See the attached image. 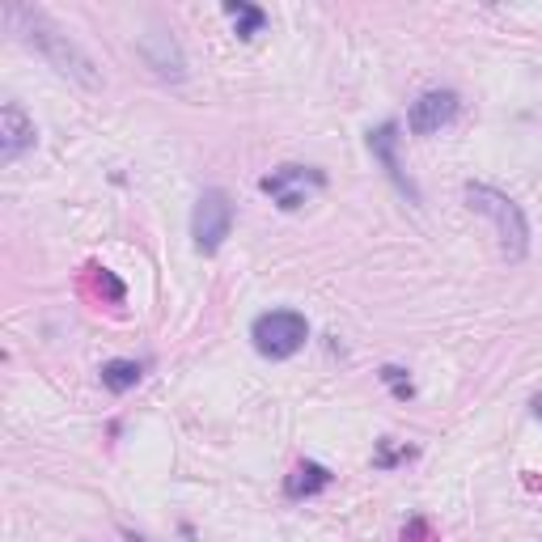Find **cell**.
I'll list each match as a JSON object with an SVG mask.
<instances>
[{"label": "cell", "instance_id": "4", "mask_svg": "<svg viewBox=\"0 0 542 542\" xmlns=\"http://www.w3.org/2000/svg\"><path fill=\"white\" fill-rule=\"evenodd\" d=\"M229 229H233V200H229V191L208 187L200 200H195V208H191V238H195V250H200V255H216V250L225 246Z\"/></svg>", "mask_w": 542, "mask_h": 542}, {"label": "cell", "instance_id": "14", "mask_svg": "<svg viewBox=\"0 0 542 542\" xmlns=\"http://www.w3.org/2000/svg\"><path fill=\"white\" fill-rule=\"evenodd\" d=\"M530 407H534V415L542 420V394H534V403H530Z\"/></svg>", "mask_w": 542, "mask_h": 542}, {"label": "cell", "instance_id": "9", "mask_svg": "<svg viewBox=\"0 0 542 542\" xmlns=\"http://www.w3.org/2000/svg\"><path fill=\"white\" fill-rule=\"evenodd\" d=\"M34 140H39V132H34V119L22 111V102L0 106V161L5 166L22 161L34 149Z\"/></svg>", "mask_w": 542, "mask_h": 542}, {"label": "cell", "instance_id": "5", "mask_svg": "<svg viewBox=\"0 0 542 542\" xmlns=\"http://www.w3.org/2000/svg\"><path fill=\"white\" fill-rule=\"evenodd\" d=\"M259 187H263L284 212H297L305 200H310V191L327 187V174L314 170V166H280V170H271Z\"/></svg>", "mask_w": 542, "mask_h": 542}, {"label": "cell", "instance_id": "3", "mask_svg": "<svg viewBox=\"0 0 542 542\" xmlns=\"http://www.w3.org/2000/svg\"><path fill=\"white\" fill-rule=\"evenodd\" d=\"M250 339H255L259 356L288 360V356H297L305 348V339H310V322H305V314H297V310H267V314L255 318Z\"/></svg>", "mask_w": 542, "mask_h": 542}, {"label": "cell", "instance_id": "2", "mask_svg": "<svg viewBox=\"0 0 542 542\" xmlns=\"http://www.w3.org/2000/svg\"><path fill=\"white\" fill-rule=\"evenodd\" d=\"M466 204H471V212H479L483 221H492L500 250L509 259L530 255V221H526V208H521L513 195H504L500 187H487V183H466Z\"/></svg>", "mask_w": 542, "mask_h": 542}, {"label": "cell", "instance_id": "13", "mask_svg": "<svg viewBox=\"0 0 542 542\" xmlns=\"http://www.w3.org/2000/svg\"><path fill=\"white\" fill-rule=\"evenodd\" d=\"M382 382L394 390V394H399V399H411V394H415V386H411V377L399 369V365H386L382 369Z\"/></svg>", "mask_w": 542, "mask_h": 542}, {"label": "cell", "instance_id": "6", "mask_svg": "<svg viewBox=\"0 0 542 542\" xmlns=\"http://www.w3.org/2000/svg\"><path fill=\"white\" fill-rule=\"evenodd\" d=\"M399 140H403V136H399V123H394V119H386V123H377V128L369 132V153H373V161H377V166L386 170V178H390V183L399 187V191L407 195L411 204H420V187L411 183V178H407V170H403V161H399Z\"/></svg>", "mask_w": 542, "mask_h": 542}, {"label": "cell", "instance_id": "10", "mask_svg": "<svg viewBox=\"0 0 542 542\" xmlns=\"http://www.w3.org/2000/svg\"><path fill=\"white\" fill-rule=\"evenodd\" d=\"M331 483H335V475H331L322 462H297L293 475L284 479V496H288V500H310V496H318V492H327Z\"/></svg>", "mask_w": 542, "mask_h": 542}, {"label": "cell", "instance_id": "12", "mask_svg": "<svg viewBox=\"0 0 542 542\" xmlns=\"http://www.w3.org/2000/svg\"><path fill=\"white\" fill-rule=\"evenodd\" d=\"M225 17L238 30V39H255V34L267 26V13L259 5H246V0H225Z\"/></svg>", "mask_w": 542, "mask_h": 542}, {"label": "cell", "instance_id": "11", "mask_svg": "<svg viewBox=\"0 0 542 542\" xmlns=\"http://www.w3.org/2000/svg\"><path fill=\"white\" fill-rule=\"evenodd\" d=\"M98 377H102V386L111 394H128V390L140 386L144 365H140V360H106V365L98 369Z\"/></svg>", "mask_w": 542, "mask_h": 542}, {"label": "cell", "instance_id": "8", "mask_svg": "<svg viewBox=\"0 0 542 542\" xmlns=\"http://www.w3.org/2000/svg\"><path fill=\"white\" fill-rule=\"evenodd\" d=\"M458 94L454 89H428V94H420L411 102V111H407V128L415 136H432V132H441L445 123H454L458 115Z\"/></svg>", "mask_w": 542, "mask_h": 542}, {"label": "cell", "instance_id": "1", "mask_svg": "<svg viewBox=\"0 0 542 542\" xmlns=\"http://www.w3.org/2000/svg\"><path fill=\"white\" fill-rule=\"evenodd\" d=\"M5 26H9V34H17V43L39 51V56L56 68L60 77H68L72 85L102 89V68L94 64V56H89L77 39H68L47 13L26 9V5H5Z\"/></svg>", "mask_w": 542, "mask_h": 542}, {"label": "cell", "instance_id": "7", "mask_svg": "<svg viewBox=\"0 0 542 542\" xmlns=\"http://www.w3.org/2000/svg\"><path fill=\"white\" fill-rule=\"evenodd\" d=\"M136 51L161 81H183L187 77V56H183V47H178V39L170 30H144L136 39Z\"/></svg>", "mask_w": 542, "mask_h": 542}]
</instances>
